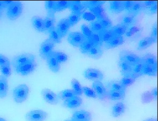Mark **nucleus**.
Returning a JSON list of instances; mask_svg holds the SVG:
<instances>
[{
  "instance_id": "nucleus-49",
  "label": "nucleus",
  "mask_w": 158,
  "mask_h": 121,
  "mask_svg": "<svg viewBox=\"0 0 158 121\" xmlns=\"http://www.w3.org/2000/svg\"><path fill=\"white\" fill-rule=\"evenodd\" d=\"M82 90L83 93H84L86 97L93 99H97V96L92 88H90L86 86L82 87Z\"/></svg>"
},
{
  "instance_id": "nucleus-58",
  "label": "nucleus",
  "mask_w": 158,
  "mask_h": 121,
  "mask_svg": "<svg viewBox=\"0 0 158 121\" xmlns=\"http://www.w3.org/2000/svg\"><path fill=\"white\" fill-rule=\"evenodd\" d=\"M12 1H0V10L7 8Z\"/></svg>"
},
{
  "instance_id": "nucleus-62",
  "label": "nucleus",
  "mask_w": 158,
  "mask_h": 121,
  "mask_svg": "<svg viewBox=\"0 0 158 121\" xmlns=\"http://www.w3.org/2000/svg\"><path fill=\"white\" fill-rule=\"evenodd\" d=\"M2 10H0V18L2 16Z\"/></svg>"
},
{
  "instance_id": "nucleus-38",
  "label": "nucleus",
  "mask_w": 158,
  "mask_h": 121,
  "mask_svg": "<svg viewBox=\"0 0 158 121\" xmlns=\"http://www.w3.org/2000/svg\"><path fill=\"white\" fill-rule=\"evenodd\" d=\"M108 87L110 88V90H118L126 92V89L122 85L120 81H112L108 83Z\"/></svg>"
},
{
  "instance_id": "nucleus-45",
  "label": "nucleus",
  "mask_w": 158,
  "mask_h": 121,
  "mask_svg": "<svg viewBox=\"0 0 158 121\" xmlns=\"http://www.w3.org/2000/svg\"><path fill=\"white\" fill-rule=\"evenodd\" d=\"M45 8L46 9L47 14L55 15V1H47L45 2Z\"/></svg>"
},
{
  "instance_id": "nucleus-13",
  "label": "nucleus",
  "mask_w": 158,
  "mask_h": 121,
  "mask_svg": "<svg viewBox=\"0 0 158 121\" xmlns=\"http://www.w3.org/2000/svg\"><path fill=\"white\" fill-rule=\"evenodd\" d=\"M71 28L67 18L61 19L57 24L55 29L62 38L65 37Z\"/></svg>"
},
{
  "instance_id": "nucleus-63",
  "label": "nucleus",
  "mask_w": 158,
  "mask_h": 121,
  "mask_svg": "<svg viewBox=\"0 0 158 121\" xmlns=\"http://www.w3.org/2000/svg\"><path fill=\"white\" fill-rule=\"evenodd\" d=\"M72 121V120H71V119H66V120H65V121Z\"/></svg>"
},
{
  "instance_id": "nucleus-37",
  "label": "nucleus",
  "mask_w": 158,
  "mask_h": 121,
  "mask_svg": "<svg viewBox=\"0 0 158 121\" xmlns=\"http://www.w3.org/2000/svg\"><path fill=\"white\" fill-rule=\"evenodd\" d=\"M71 87L73 88V90L75 92L77 96H81L83 94V90H82V87L80 84L78 80L76 79H73L71 81Z\"/></svg>"
},
{
  "instance_id": "nucleus-53",
  "label": "nucleus",
  "mask_w": 158,
  "mask_h": 121,
  "mask_svg": "<svg viewBox=\"0 0 158 121\" xmlns=\"http://www.w3.org/2000/svg\"><path fill=\"white\" fill-rule=\"evenodd\" d=\"M0 72L2 73V76L8 78L11 74V65H4L0 67Z\"/></svg>"
},
{
  "instance_id": "nucleus-27",
  "label": "nucleus",
  "mask_w": 158,
  "mask_h": 121,
  "mask_svg": "<svg viewBox=\"0 0 158 121\" xmlns=\"http://www.w3.org/2000/svg\"><path fill=\"white\" fill-rule=\"evenodd\" d=\"M141 59L144 64L146 65L158 67L157 58L156 56L153 54H145L141 57Z\"/></svg>"
},
{
  "instance_id": "nucleus-39",
  "label": "nucleus",
  "mask_w": 158,
  "mask_h": 121,
  "mask_svg": "<svg viewBox=\"0 0 158 121\" xmlns=\"http://www.w3.org/2000/svg\"><path fill=\"white\" fill-rule=\"evenodd\" d=\"M94 46L95 45H94V44L92 43L89 40L86 39L85 41H84L83 43L81 45L79 49L82 54L86 55L87 53L89 52V50Z\"/></svg>"
},
{
  "instance_id": "nucleus-54",
  "label": "nucleus",
  "mask_w": 158,
  "mask_h": 121,
  "mask_svg": "<svg viewBox=\"0 0 158 121\" xmlns=\"http://www.w3.org/2000/svg\"><path fill=\"white\" fill-rule=\"evenodd\" d=\"M150 37L153 39V40L156 43L158 39V25L157 22L154 23V24L152 26L151 29V33L150 35Z\"/></svg>"
},
{
  "instance_id": "nucleus-6",
  "label": "nucleus",
  "mask_w": 158,
  "mask_h": 121,
  "mask_svg": "<svg viewBox=\"0 0 158 121\" xmlns=\"http://www.w3.org/2000/svg\"><path fill=\"white\" fill-rule=\"evenodd\" d=\"M120 59L123 60L132 66L139 62L141 57L132 51L123 50L120 52Z\"/></svg>"
},
{
  "instance_id": "nucleus-23",
  "label": "nucleus",
  "mask_w": 158,
  "mask_h": 121,
  "mask_svg": "<svg viewBox=\"0 0 158 121\" xmlns=\"http://www.w3.org/2000/svg\"><path fill=\"white\" fill-rule=\"evenodd\" d=\"M118 66L120 67V71L123 76H130L131 72L132 66L128 63L123 60H119Z\"/></svg>"
},
{
  "instance_id": "nucleus-47",
  "label": "nucleus",
  "mask_w": 158,
  "mask_h": 121,
  "mask_svg": "<svg viewBox=\"0 0 158 121\" xmlns=\"http://www.w3.org/2000/svg\"><path fill=\"white\" fill-rule=\"evenodd\" d=\"M89 40L91 41L92 43H93L95 46H98L101 47V46L103 44V43L102 41V39H101L99 33H93V32Z\"/></svg>"
},
{
  "instance_id": "nucleus-28",
  "label": "nucleus",
  "mask_w": 158,
  "mask_h": 121,
  "mask_svg": "<svg viewBox=\"0 0 158 121\" xmlns=\"http://www.w3.org/2000/svg\"><path fill=\"white\" fill-rule=\"evenodd\" d=\"M69 8L70 9L72 13L81 14V13L83 12L85 8L81 3V1H71V3Z\"/></svg>"
},
{
  "instance_id": "nucleus-26",
  "label": "nucleus",
  "mask_w": 158,
  "mask_h": 121,
  "mask_svg": "<svg viewBox=\"0 0 158 121\" xmlns=\"http://www.w3.org/2000/svg\"><path fill=\"white\" fill-rule=\"evenodd\" d=\"M103 55V51L100 46H94L89 50L86 55L93 59L98 60L101 58Z\"/></svg>"
},
{
  "instance_id": "nucleus-4",
  "label": "nucleus",
  "mask_w": 158,
  "mask_h": 121,
  "mask_svg": "<svg viewBox=\"0 0 158 121\" xmlns=\"http://www.w3.org/2000/svg\"><path fill=\"white\" fill-rule=\"evenodd\" d=\"M55 45V44L49 38L43 41L41 44L39 49V54L40 57L43 59L46 60L54 51Z\"/></svg>"
},
{
  "instance_id": "nucleus-31",
  "label": "nucleus",
  "mask_w": 158,
  "mask_h": 121,
  "mask_svg": "<svg viewBox=\"0 0 158 121\" xmlns=\"http://www.w3.org/2000/svg\"><path fill=\"white\" fill-rule=\"evenodd\" d=\"M103 43H107L108 42L115 37L112 31V29H104L103 31L99 33Z\"/></svg>"
},
{
  "instance_id": "nucleus-50",
  "label": "nucleus",
  "mask_w": 158,
  "mask_h": 121,
  "mask_svg": "<svg viewBox=\"0 0 158 121\" xmlns=\"http://www.w3.org/2000/svg\"><path fill=\"white\" fill-rule=\"evenodd\" d=\"M152 100H154L152 94L150 91H147L143 93L142 95V102L143 103H149Z\"/></svg>"
},
{
  "instance_id": "nucleus-18",
  "label": "nucleus",
  "mask_w": 158,
  "mask_h": 121,
  "mask_svg": "<svg viewBox=\"0 0 158 121\" xmlns=\"http://www.w3.org/2000/svg\"><path fill=\"white\" fill-rule=\"evenodd\" d=\"M109 9L110 12L118 14L123 11V2L122 1H110Z\"/></svg>"
},
{
  "instance_id": "nucleus-40",
  "label": "nucleus",
  "mask_w": 158,
  "mask_h": 121,
  "mask_svg": "<svg viewBox=\"0 0 158 121\" xmlns=\"http://www.w3.org/2000/svg\"><path fill=\"white\" fill-rule=\"evenodd\" d=\"M89 28L93 33H100L104 30L102 24L98 20H95L90 23Z\"/></svg>"
},
{
  "instance_id": "nucleus-43",
  "label": "nucleus",
  "mask_w": 158,
  "mask_h": 121,
  "mask_svg": "<svg viewBox=\"0 0 158 121\" xmlns=\"http://www.w3.org/2000/svg\"><path fill=\"white\" fill-rule=\"evenodd\" d=\"M106 1H83L81 3L85 8H91L96 6H102Z\"/></svg>"
},
{
  "instance_id": "nucleus-57",
  "label": "nucleus",
  "mask_w": 158,
  "mask_h": 121,
  "mask_svg": "<svg viewBox=\"0 0 158 121\" xmlns=\"http://www.w3.org/2000/svg\"><path fill=\"white\" fill-rule=\"evenodd\" d=\"M123 2L124 11H126L127 13H129L131 9L134 1H123Z\"/></svg>"
},
{
  "instance_id": "nucleus-55",
  "label": "nucleus",
  "mask_w": 158,
  "mask_h": 121,
  "mask_svg": "<svg viewBox=\"0 0 158 121\" xmlns=\"http://www.w3.org/2000/svg\"><path fill=\"white\" fill-rule=\"evenodd\" d=\"M157 11H158V2H156L155 4L149 8L145 9L144 11L148 14L152 15L156 14Z\"/></svg>"
},
{
  "instance_id": "nucleus-46",
  "label": "nucleus",
  "mask_w": 158,
  "mask_h": 121,
  "mask_svg": "<svg viewBox=\"0 0 158 121\" xmlns=\"http://www.w3.org/2000/svg\"><path fill=\"white\" fill-rule=\"evenodd\" d=\"M67 19H68L70 27H73L75 25L79 22V21L81 20V14L71 13V14L70 15L69 17Z\"/></svg>"
},
{
  "instance_id": "nucleus-9",
  "label": "nucleus",
  "mask_w": 158,
  "mask_h": 121,
  "mask_svg": "<svg viewBox=\"0 0 158 121\" xmlns=\"http://www.w3.org/2000/svg\"><path fill=\"white\" fill-rule=\"evenodd\" d=\"M83 75L84 78L93 81V82L97 81H102L104 78L103 73L102 71L93 68H89L86 69L84 72Z\"/></svg>"
},
{
  "instance_id": "nucleus-22",
  "label": "nucleus",
  "mask_w": 158,
  "mask_h": 121,
  "mask_svg": "<svg viewBox=\"0 0 158 121\" xmlns=\"http://www.w3.org/2000/svg\"><path fill=\"white\" fill-rule=\"evenodd\" d=\"M136 17L130 13H127L122 17L121 24L124 25L127 28L132 27L136 23Z\"/></svg>"
},
{
  "instance_id": "nucleus-29",
  "label": "nucleus",
  "mask_w": 158,
  "mask_h": 121,
  "mask_svg": "<svg viewBox=\"0 0 158 121\" xmlns=\"http://www.w3.org/2000/svg\"><path fill=\"white\" fill-rule=\"evenodd\" d=\"M126 92L118 90H110L107 91L108 97L110 100L118 101L123 100L125 97Z\"/></svg>"
},
{
  "instance_id": "nucleus-5",
  "label": "nucleus",
  "mask_w": 158,
  "mask_h": 121,
  "mask_svg": "<svg viewBox=\"0 0 158 121\" xmlns=\"http://www.w3.org/2000/svg\"><path fill=\"white\" fill-rule=\"evenodd\" d=\"M48 117L46 111L37 109L28 111L25 116L27 121H45Z\"/></svg>"
},
{
  "instance_id": "nucleus-16",
  "label": "nucleus",
  "mask_w": 158,
  "mask_h": 121,
  "mask_svg": "<svg viewBox=\"0 0 158 121\" xmlns=\"http://www.w3.org/2000/svg\"><path fill=\"white\" fill-rule=\"evenodd\" d=\"M46 61L49 69L51 70V71L54 73H57L59 72L61 68V64L57 62V60L53 57L52 54L47 59Z\"/></svg>"
},
{
  "instance_id": "nucleus-44",
  "label": "nucleus",
  "mask_w": 158,
  "mask_h": 121,
  "mask_svg": "<svg viewBox=\"0 0 158 121\" xmlns=\"http://www.w3.org/2000/svg\"><path fill=\"white\" fill-rule=\"evenodd\" d=\"M97 20L99 21L100 23L102 24L104 29H112V27H113L112 21L106 15L102 17V18Z\"/></svg>"
},
{
  "instance_id": "nucleus-20",
  "label": "nucleus",
  "mask_w": 158,
  "mask_h": 121,
  "mask_svg": "<svg viewBox=\"0 0 158 121\" xmlns=\"http://www.w3.org/2000/svg\"><path fill=\"white\" fill-rule=\"evenodd\" d=\"M124 42L123 37L115 36L109 42L105 44L104 47L106 49H111L122 45Z\"/></svg>"
},
{
  "instance_id": "nucleus-51",
  "label": "nucleus",
  "mask_w": 158,
  "mask_h": 121,
  "mask_svg": "<svg viewBox=\"0 0 158 121\" xmlns=\"http://www.w3.org/2000/svg\"><path fill=\"white\" fill-rule=\"evenodd\" d=\"M81 33H83V35L84 36V37L86 38V39H89L92 34V31L90 29L89 27H88L86 24L81 25Z\"/></svg>"
},
{
  "instance_id": "nucleus-30",
  "label": "nucleus",
  "mask_w": 158,
  "mask_h": 121,
  "mask_svg": "<svg viewBox=\"0 0 158 121\" xmlns=\"http://www.w3.org/2000/svg\"><path fill=\"white\" fill-rule=\"evenodd\" d=\"M144 6L143 1H134L131 9L129 13L134 15L136 16L137 15L139 14L142 11H144Z\"/></svg>"
},
{
  "instance_id": "nucleus-10",
  "label": "nucleus",
  "mask_w": 158,
  "mask_h": 121,
  "mask_svg": "<svg viewBox=\"0 0 158 121\" xmlns=\"http://www.w3.org/2000/svg\"><path fill=\"white\" fill-rule=\"evenodd\" d=\"M37 66V64L35 62H33L15 68V71L17 74L22 76H27L35 71Z\"/></svg>"
},
{
  "instance_id": "nucleus-17",
  "label": "nucleus",
  "mask_w": 158,
  "mask_h": 121,
  "mask_svg": "<svg viewBox=\"0 0 158 121\" xmlns=\"http://www.w3.org/2000/svg\"><path fill=\"white\" fill-rule=\"evenodd\" d=\"M31 22L33 27L37 31L40 32H45L44 20L40 17L34 16L32 17Z\"/></svg>"
},
{
  "instance_id": "nucleus-11",
  "label": "nucleus",
  "mask_w": 158,
  "mask_h": 121,
  "mask_svg": "<svg viewBox=\"0 0 158 121\" xmlns=\"http://www.w3.org/2000/svg\"><path fill=\"white\" fill-rule=\"evenodd\" d=\"M92 89L95 92L97 96L98 99L100 100H104L107 95V90L104 86L102 81H94L92 85Z\"/></svg>"
},
{
  "instance_id": "nucleus-15",
  "label": "nucleus",
  "mask_w": 158,
  "mask_h": 121,
  "mask_svg": "<svg viewBox=\"0 0 158 121\" xmlns=\"http://www.w3.org/2000/svg\"><path fill=\"white\" fill-rule=\"evenodd\" d=\"M144 67V63L141 59V60L139 62H138V63L132 66L130 76L136 80L137 78H139L142 76H143Z\"/></svg>"
},
{
  "instance_id": "nucleus-48",
  "label": "nucleus",
  "mask_w": 158,
  "mask_h": 121,
  "mask_svg": "<svg viewBox=\"0 0 158 121\" xmlns=\"http://www.w3.org/2000/svg\"><path fill=\"white\" fill-rule=\"evenodd\" d=\"M135 81L136 80L131 76H123L121 80H120V82L123 86L127 88L128 87L134 84Z\"/></svg>"
},
{
  "instance_id": "nucleus-1",
  "label": "nucleus",
  "mask_w": 158,
  "mask_h": 121,
  "mask_svg": "<svg viewBox=\"0 0 158 121\" xmlns=\"http://www.w3.org/2000/svg\"><path fill=\"white\" fill-rule=\"evenodd\" d=\"M30 89L26 84H19L13 90V98L17 103H22L27 100L29 95Z\"/></svg>"
},
{
  "instance_id": "nucleus-61",
  "label": "nucleus",
  "mask_w": 158,
  "mask_h": 121,
  "mask_svg": "<svg viewBox=\"0 0 158 121\" xmlns=\"http://www.w3.org/2000/svg\"><path fill=\"white\" fill-rule=\"evenodd\" d=\"M0 121H7L6 119H4L3 118H2V117H0Z\"/></svg>"
},
{
  "instance_id": "nucleus-36",
  "label": "nucleus",
  "mask_w": 158,
  "mask_h": 121,
  "mask_svg": "<svg viewBox=\"0 0 158 121\" xmlns=\"http://www.w3.org/2000/svg\"><path fill=\"white\" fill-rule=\"evenodd\" d=\"M158 67L151 66L144 64V75L150 76H155L157 75Z\"/></svg>"
},
{
  "instance_id": "nucleus-2",
  "label": "nucleus",
  "mask_w": 158,
  "mask_h": 121,
  "mask_svg": "<svg viewBox=\"0 0 158 121\" xmlns=\"http://www.w3.org/2000/svg\"><path fill=\"white\" fill-rule=\"evenodd\" d=\"M6 9V15L8 19L14 21L19 19L22 14L23 6L20 1H12Z\"/></svg>"
},
{
  "instance_id": "nucleus-21",
  "label": "nucleus",
  "mask_w": 158,
  "mask_h": 121,
  "mask_svg": "<svg viewBox=\"0 0 158 121\" xmlns=\"http://www.w3.org/2000/svg\"><path fill=\"white\" fill-rule=\"evenodd\" d=\"M126 110V106L123 102H118L114 105L112 108V116L114 118L120 117Z\"/></svg>"
},
{
  "instance_id": "nucleus-3",
  "label": "nucleus",
  "mask_w": 158,
  "mask_h": 121,
  "mask_svg": "<svg viewBox=\"0 0 158 121\" xmlns=\"http://www.w3.org/2000/svg\"><path fill=\"white\" fill-rule=\"evenodd\" d=\"M35 56L30 53H25L17 55L12 59L11 65L14 68L35 62Z\"/></svg>"
},
{
  "instance_id": "nucleus-59",
  "label": "nucleus",
  "mask_w": 158,
  "mask_h": 121,
  "mask_svg": "<svg viewBox=\"0 0 158 121\" xmlns=\"http://www.w3.org/2000/svg\"><path fill=\"white\" fill-rule=\"evenodd\" d=\"M151 93L152 94V97L153 98L154 100H157V95H158V89H157V87H155L153 88L151 91Z\"/></svg>"
},
{
  "instance_id": "nucleus-60",
  "label": "nucleus",
  "mask_w": 158,
  "mask_h": 121,
  "mask_svg": "<svg viewBox=\"0 0 158 121\" xmlns=\"http://www.w3.org/2000/svg\"><path fill=\"white\" fill-rule=\"evenodd\" d=\"M143 121H158V120L156 117H151V118H148L147 119H144Z\"/></svg>"
},
{
  "instance_id": "nucleus-64",
  "label": "nucleus",
  "mask_w": 158,
  "mask_h": 121,
  "mask_svg": "<svg viewBox=\"0 0 158 121\" xmlns=\"http://www.w3.org/2000/svg\"><path fill=\"white\" fill-rule=\"evenodd\" d=\"M89 121V120H86V121Z\"/></svg>"
},
{
  "instance_id": "nucleus-33",
  "label": "nucleus",
  "mask_w": 158,
  "mask_h": 121,
  "mask_svg": "<svg viewBox=\"0 0 158 121\" xmlns=\"http://www.w3.org/2000/svg\"><path fill=\"white\" fill-rule=\"evenodd\" d=\"M71 1H55V12L64 11L66 9L69 8Z\"/></svg>"
},
{
  "instance_id": "nucleus-12",
  "label": "nucleus",
  "mask_w": 158,
  "mask_h": 121,
  "mask_svg": "<svg viewBox=\"0 0 158 121\" xmlns=\"http://www.w3.org/2000/svg\"><path fill=\"white\" fill-rule=\"evenodd\" d=\"M83 103V100L81 97L75 95L70 98L63 101V107L68 109H75L80 107Z\"/></svg>"
},
{
  "instance_id": "nucleus-32",
  "label": "nucleus",
  "mask_w": 158,
  "mask_h": 121,
  "mask_svg": "<svg viewBox=\"0 0 158 121\" xmlns=\"http://www.w3.org/2000/svg\"><path fill=\"white\" fill-rule=\"evenodd\" d=\"M112 30L115 36L123 37L127 31L128 28L122 24H118L112 27Z\"/></svg>"
},
{
  "instance_id": "nucleus-7",
  "label": "nucleus",
  "mask_w": 158,
  "mask_h": 121,
  "mask_svg": "<svg viewBox=\"0 0 158 121\" xmlns=\"http://www.w3.org/2000/svg\"><path fill=\"white\" fill-rule=\"evenodd\" d=\"M68 41L74 47H79L86 40V38L81 32H70L68 35Z\"/></svg>"
},
{
  "instance_id": "nucleus-35",
  "label": "nucleus",
  "mask_w": 158,
  "mask_h": 121,
  "mask_svg": "<svg viewBox=\"0 0 158 121\" xmlns=\"http://www.w3.org/2000/svg\"><path fill=\"white\" fill-rule=\"evenodd\" d=\"M52 54L60 64L65 63L68 60V56L63 52L53 51Z\"/></svg>"
},
{
  "instance_id": "nucleus-52",
  "label": "nucleus",
  "mask_w": 158,
  "mask_h": 121,
  "mask_svg": "<svg viewBox=\"0 0 158 121\" xmlns=\"http://www.w3.org/2000/svg\"><path fill=\"white\" fill-rule=\"evenodd\" d=\"M81 19L89 22H93L95 21L96 17L91 12H83L81 14Z\"/></svg>"
},
{
  "instance_id": "nucleus-25",
  "label": "nucleus",
  "mask_w": 158,
  "mask_h": 121,
  "mask_svg": "<svg viewBox=\"0 0 158 121\" xmlns=\"http://www.w3.org/2000/svg\"><path fill=\"white\" fill-rule=\"evenodd\" d=\"M44 20L45 31L49 32L50 31L55 28V15L47 14V16Z\"/></svg>"
},
{
  "instance_id": "nucleus-19",
  "label": "nucleus",
  "mask_w": 158,
  "mask_h": 121,
  "mask_svg": "<svg viewBox=\"0 0 158 121\" xmlns=\"http://www.w3.org/2000/svg\"><path fill=\"white\" fill-rule=\"evenodd\" d=\"M8 91V82L7 78L0 76V99H4L7 95Z\"/></svg>"
},
{
  "instance_id": "nucleus-41",
  "label": "nucleus",
  "mask_w": 158,
  "mask_h": 121,
  "mask_svg": "<svg viewBox=\"0 0 158 121\" xmlns=\"http://www.w3.org/2000/svg\"><path fill=\"white\" fill-rule=\"evenodd\" d=\"M90 12H92L95 15L97 19L102 18V17L106 16L105 9L102 6H96L89 8Z\"/></svg>"
},
{
  "instance_id": "nucleus-24",
  "label": "nucleus",
  "mask_w": 158,
  "mask_h": 121,
  "mask_svg": "<svg viewBox=\"0 0 158 121\" xmlns=\"http://www.w3.org/2000/svg\"><path fill=\"white\" fill-rule=\"evenodd\" d=\"M154 43H156L155 41L150 36L144 37L139 41L137 50L138 51H143L150 47Z\"/></svg>"
},
{
  "instance_id": "nucleus-14",
  "label": "nucleus",
  "mask_w": 158,
  "mask_h": 121,
  "mask_svg": "<svg viewBox=\"0 0 158 121\" xmlns=\"http://www.w3.org/2000/svg\"><path fill=\"white\" fill-rule=\"evenodd\" d=\"M71 119L73 121H91V114L85 110L76 111L73 114Z\"/></svg>"
},
{
  "instance_id": "nucleus-42",
  "label": "nucleus",
  "mask_w": 158,
  "mask_h": 121,
  "mask_svg": "<svg viewBox=\"0 0 158 121\" xmlns=\"http://www.w3.org/2000/svg\"><path fill=\"white\" fill-rule=\"evenodd\" d=\"M49 38L52 40V41L56 44H59L61 43L62 41V37L59 35L58 32L55 29V27L53 28L49 32Z\"/></svg>"
},
{
  "instance_id": "nucleus-56",
  "label": "nucleus",
  "mask_w": 158,
  "mask_h": 121,
  "mask_svg": "<svg viewBox=\"0 0 158 121\" xmlns=\"http://www.w3.org/2000/svg\"><path fill=\"white\" fill-rule=\"evenodd\" d=\"M4 65H11V62L6 56L0 54V67Z\"/></svg>"
},
{
  "instance_id": "nucleus-8",
  "label": "nucleus",
  "mask_w": 158,
  "mask_h": 121,
  "mask_svg": "<svg viewBox=\"0 0 158 121\" xmlns=\"http://www.w3.org/2000/svg\"><path fill=\"white\" fill-rule=\"evenodd\" d=\"M41 95L43 99L47 103L50 105H55L59 103L60 99L57 94L48 88H44L41 91Z\"/></svg>"
},
{
  "instance_id": "nucleus-34",
  "label": "nucleus",
  "mask_w": 158,
  "mask_h": 121,
  "mask_svg": "<svg viewBox=\"0 0 158 121\" xmlns=\"http://www.w3.org/2000/svg\"><path fill=\"white\" fill-rule=\"evenodd\" d=\"M75 95H76V94L72 89H64L57 93V96L59 97L60 100L63 101Z\"/></svg>"
}]
</instances>
